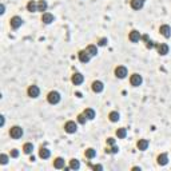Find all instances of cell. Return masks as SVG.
<instances>
[{
  "label": "cell",
  "instance_id": "d4e9b609",
  "mask_svg": "<svg viewBox=\"0 0 171 171\" xmlns=\"http://www.w3.org/2000/svg\"><path fill=\"white\" fill-rule=\"evenodd\" d=\"M84 155H86V158H88V159L95 158V157H96V150H94V148H87L86 152H84Z\"/></svg>",
  "mask_w": 171,
  "mask_h": 171
},
{
  "label": "cell",
  "instance_id": "2e32d148",
  "mask_svg": "<svg viewBox=\"0 0 171 171\" xmlns=\"http://www.w3.org/2000/svg\"><path fill=\"white\" fill-rule=\"evenodd\" d=\"M157 160H158V164H159V166H166V164L169 163V155H167V154H160V155H158Z\"/></svg>",
  "mask_w": 171,
  "mask_h": 171
},
{
  "label": "cell",
  "instance_id": "8fae6325",
  "mask_svg": "<svg viewBox=\"0 0 171 171\" xmlns=\"http://www.w3.org/2000/svg\"><path fill=\"white\" fill-rule=\"evenodd\" d=\"M140 38H142V35H140V32L136 31V29H133V31L130 32V35H128V39H130V41H133V43L139 41Z\"/></svg>",
  "mask_w": 171,
  "mask_h": 171
},
{
  "label": "cell",
  "instance_id": "cb8c5ba5",
  "mask_svg": "<svg viewBox=\"0 0 171 171\" xmlns=\"http://www.w3.org/2000/svg\"><path fill=\"white\" fill-rule=\"evenodd\" d=\"M86 115V118L88 119V121H92V119L95 118V111L92 110V108H86L84 110V112H83Z\"/></svg>",
  "mask_w": 171,
  "mask_h": 171
},
{
  "label": "cell",
  "instance_id": "277c9868",
  "mask_svg": "<svg viewBox=\"0 0 171 171\" xmlns=\"http://www.w3.org/2000/svg\"><path fill=\"white\" fill-rule=\"evenodd\" d=\"M130 83H131V86L133 87H139L143 83V79H142V76H140L139 74H133L131 75V78H130Z\"/></svg>",
  "mask_w": 171,
  "mask_h": 171
},
{
  "label": "cell",
  "instance_id": "7402d4cb",
  "mask_svg": "<svg viewBox=\"0 0 171 171\" xmlns=\"http://www.w3.org/2000/svg\"><path fill=\"white\" fill-rule=\"evenodd\" d=\"M108 118H110V121L111 122H118L119 119H121V115H119V112L118 111H111V112L108 114Z\"/></svg>",
  "mask_w": 171,
  "mask_h": 171
},
{
  "label": "cell",
  "instance_id": "ba28073f",
  "mask_svg": "<svg viewBox=\"0 0 171 171\" xmlns=\"http://www.w3.org/2000/svg\"><path fill=\"white\" fill-rule=\"evenodd\" d=\"M78 58H79V60L82 63H88L91 60V56H90V53L87 52L86 50H82L79 51V53H78Z\"/></svg>",
  "mask_w": 171,
  "mask_h": 171
},
{
  "label": "cell",
  "instance_id": "4fadbf2b",
  "mask_svg": "<svg viewBox=\"0 0 171 171\" xmlns=\"http://www.w3.org/2000/svg\"><path fill=\"white\" fill-rule=\"evenodd\" d=\"M157 50H158V53L159 55H162V56H164V55H167L169 53V46L167 44H164V43H160V44H157Z\"/></svg>",
  "mask_w": 171,
  "mask_h": 171
},
{
  "label": "cell",
  "instance_id": "1f68e13d",
  "mask_svg": "<svg viewBox=\"0 0 171 171\" xmlns=\"http://www.w3.org/2000/svg\"><path fill=\"white\" fill-rule=\"evenodd\" d=\"M146 47L151 50V48H154V47H157V44H155L154 41H151V40H147V41H146Z\"/></svg>",
  "mask_w": 171,
  "mask_h": 171
},
{
  "label": "cell",
  "instance_id": "30bf717a",
  "mask_svg": "<svg viewBox=\"0 0 171 171\" xmlns=\"http://www.w3.org/2000/svg\"><path fill=\"white\" fill-rule=\"evenodd\" d=\"M83 80H84V76H83V75L80 74V72H75V74L72 75V78H71V82H72L75 86L82 84Z\"/></svg>",
  "mask_w": 171,
  "mask_h": 171
},
{
  "label": "cell",
  "instance_id": "74e56055",
  "mask_svg": "<svg viewBox=\"0 0 171 171\" xmlns=\"http://www.w3.org/2000/svg\"><path fill=\"white\" fill-rule=\"evenodd\" d=\"M4 121H5V119H4V116H0V126H4Z\"/></svg>",
  "mask_w": 171,
  "mask_h": 171
},
{
  "label": "cell",
  "instance_id": "f35d334b",
  "mask_svg": "<svg viewBox=\"0 0 171 171\" xmlns=\"http://www.w3.org/2000/svg\"><path fill=\"white\" fill-rule=\"evenodd\" d=\"M133 170H134V171H138V170L140 171V167H133Z\"/></svg>",
  "mask_w": 171,
  "mask_h": 171
},
{
  "label": "cell",
  "instance_id": "603a6c76",
  "mask_svg": "<svg viewBox=\"0 0 171 171\" xmlns=\"http://www.w3.org/2000/svg\"><path fill=\"white\" fill-rule=\"evenodd\" d=\"M32 151H34V145L32 143H26L24 146H23V152L27 155L32 154Z\"/></svg>",
  "mask_w": 171,
  "mask_h": 171
},
{
  "label": "cell",
  "instance_id": "7c38bea8",
  "mask_svg": "<svg viewBox=\"0 0 171 171\" xmlns=\"http://www.w3.org/2000/svg\"><path fill=\"white\" fill-rule=\"evenodd\" d=\"M131 4V8L135 11H139L143 8V5H145V0H131L130 2Z\"/></svg>",
  "mask_w": 171,
  "mask_h": 171
},
{
  "label": "cell",
  "instance_id": "5bb4252c",
  "mask_svg": "<svg viewBox=\"0 0 171 171\" xmlns=\"http://www.w3.org/2000/svg\"><path fill=\"white\" fill-rule=\"evenodd\" d=\"M104 90V84L100 82V80H95V82H92V91L99 94V92H102Z\"/></svg>",
  "mask_w": 171,
  "mask_h": 171
},
{
  "label": "cell",
  "instance_id": "8992f818",
  "mask_svg": "<svg viewBox=\"0 0 171 171\" xmlns=\"http://www.w3.org/2000/svg\"><path fill=\"white\" fill-rule=\"evenodd\" d=\"M27 94H28L29 98H34V99H35V98L39 96V94H40V90H39L38 86L32 84V86L28 87V90H27Z\"/></svg>",
  "mask_w": 171,
  "mask_h": 171
},
{
  "label": "cell",
  "instance_id": "83f0119b",
  "mask_svg": "<svg viewBox=\"0 0 171 171\" xmlns=\"http://www.w3.org/2000/svg\"><path fill=\"white\" fill-rule=\"evenodd\" d=\"M70 167H71V170H79V167H80L79 160H78V159H71L70 160Z\"/></svg>",
  "mask_w": 171,
  "mask_h": 171
},
{
  "label": "cell",
  "instance_id": "d6986e66",
  "mask_svg": "<svg viewBox=\"0 0 171 171\" xmlns=\"http://www.w3.org/2000/svg\"><path fill=\"white\" fill-rule=\"evenodd\" d=\"M53 167H55V169H64V159L63 158H56L55 160H53Z\"/></svg>",
  "mask_w": 171,
  "mask_h": 171
},
{
  "label": "cell",
  "instance_id": "d590c367",
  "mask_svg": "<svg viewBox=\"0 0 171 171\" xmlns=\"http://www.w3.org/2000/svg\"><path fill=\"white\" fill-rule=\"evenodd\" d=\"M92 169L94 170H103V167H102L100 164H95V166H92Z\"/></svg>",
  "mask_w": 171,
  "mask_h": 171
},
{
  "label": "cell",
  "instance_id": "e0dca14e",
  "mask_svg": "<svg viewBox=\"0 0 171 171\" xmlns=\"http://www.w3.org/2000/svg\"><path fill=\"white\" fill-rule=\"evenodd\" d=\"M136 147L140 150V151H146L147 147H148V140L147 139H139L136 143Z\"/></svg>",
  "mask_w": 171,
  "mask_h": 171
},
{
  "label": "cell",
  "instance_id": "9a60e30c",
  "mask_svg": "<svg viewBox=\"0 0 171 171\" xmlns=\"http://www.w3.org/2000/svg\"><path fill=\"white\" fill-rule=\"evenodd\" d=\"M55 20V17H53L52 14L50 12H44L43 15H41V22L44 23V24H51V23Z\"/></svg>",
  "mask_w": 171,
  "mask_h": 171
},
{
  "label": "cell",
  "instance_id": "f546056e",
  "mask_svg": "<svg viewBox=\"0 0 171 171\" xmlns=\"http://www.w3.org/2000/svg\"><path fill=\"white\" fill-rule=\"evenodd\" d=\"M106 152H108V154H116V152H119V147H116L114 145V146H111V148H107Z\"/></svg>",
  "mask_w": 171,
  "mask_h": 171
},
{
  "label": "cell",
  "instance_id": "e575fe53",
  "mask_svg": "<svg viewBox=\"0 0 171 171\" xmlns=\"http://www.w3.org/2000/svg\"><path fill=\"white\" fill-rule=\"evenodd\" d=\"M107 145L114 146V145H115V139H114V138H108V139H107Z\"/></svg>",
  "mask_w": 171,
  "mask_h": 171
},
{
  "label": "cell",
  "instance_id": "8d00e7d4",
  "mask_svg": "<svg viewBox=\"0 0 171 171\" xmlns=\"http://www.w3.org/2000/svg\"><path fill=\"white\" fill-rule=\"evenodd\" d=\"M5 12V7H4V4H2L0 5V14H4Z\"/></svg>",
  "mask_w": 171,
  "mask_h": 171
},
{
  "label": "cell",
  "instance_id": "4dcf8cb0",
  "mask_svg": "<svg viewBox=\"0 0 171 171\" xmlns=\"http://www.w3.org/2000/svg\"><path fill=\"white\" fill-rule=\"evenodd\" d=\"M0 163H2V164H7L8 163V157L5 154L0 155Z\"/></svg>",
  "mask_w": 171,
  "mask_h": 171
},
{
  "label": "cell",
  "instance_id": "836d02e7",
  "mask_svg": "<svg viewBox=\"0 0 171 171\" xmlns=\"http://www.w3.org/2000/svg\"><path fill=\"white\" fill-rule=\"evenodd\" d=\"M11 157H12V158H17V157H19V151H17L16 148L11 150Z\"/></svg>",
  "mask_w": 171,
  "mask_h": 171
},
{
  "label": "cell",
  "instance_id": "ac0fdd59",
  "mask_svg": "<svg viewBox=\"0 0 171 171\" xmlns=\"http://www.w3.org/2000/svg\"><path fill=\"white\" fill-rule=\"evenodd\" d=\"M39 157L41 159H48L51 157V151L48 148H46V147H41L40 151H39Z\"/></svg>",
  "mask_w": 171,
  "mask_h": 171
},
{
  "label": "cell",
  "instance_id": "9c48e42d",
  "mask_svg": "<svg viewBox=\"0 0 171 171\" xmlns=\"http://www.w3.org/2000/svg\"><path fill=\"white\" fill-rule=\"evenodd\" d=\"M11 27H12L14 29H17L19 27H22L23 24V19L20 16H14V17H11Z\"/></svg>",
  "mask_w": 171,
  "mask_h": 171
},
{
  "label": "cell",
  "instance_id": "5b68a950",
  "mask_svg": "<svg viewBox=\"0 0 171 171\" xmlns=\"http://www.w3.org/2000/svg\"><path fill=\"white\" fill-rule=\"evenodd\" d=\"M127 68L124 67V66H118V67L115 68V76L119 78V79H124L126 76H127Z\"/></svg>",
  "mask_w": 171,
  "mask_h": 171
},
{
  "label": "cell",
  "instance_id": "52a82bcc",
  "mask_svg": "<svg viewBox=\"0 0 171 171\" xmlns=\"http://www.w3.org/2000/svg\"><path fill=\"white\" fill-rule=\"evenodd\" d=\"M159 32H160V35L163 38H166V39L171 38V27L169 24H163L159 27Z\"/></svg>",
  "mask_w": 171,
  "mask_h": 171
},
{
  "label": "cell",
  "instance_id": "6da1fadb",
  "mask_svg": "<svg viewBox=\"0 0 171 171\" xmlns=\"http://www.w3.org/2000/svg\"><path fill=\"white\" fill-rule=\"evenodd\" d=\"M60 94H59L58 91H51L48 95H47V100H48L50 104H58L59 102H60Z\"/></svg>",
  "mask_w": 171,
  "mask_h": 171
},
{
  "label": "cell",
  "instance_id": "4316f807",
  "mask_svg": "<svg viewBox=\"0 0 171 171\" xmlns=\"http://www.w3.org/2000/svg\"><path fill=\"white\" fill-rule=\"evenodd\" d=\"M47 10V2L46 0H39L38 2V11L43 12V11Z\"/></svg>",
  "mask_w": 171,
  "mask_h": 171
},
{
  "label": "cell",
  "instance_id": "3957f363",
  "mask_svg": "<svg viewBox=\"0 0 171 171\" xmlns=\"http://www.w3.org/2000/svg\"><path fill=\"white\" fill-rule=\"evenodd\" d=\"M76 130H78V124L75 122H72V121H68L64 124V131L67 134H75V133H76Z\"/></svg>",
  "mask_w": 171,
  "mask_h": 171
},
{
  "label": "cell",
  "instance_id": "ffe728a7",
  "mask_svg": "<svg viewBox=\"0 0 171 171\" xmlns=\"http://www.w3.org/2000/svg\"><path fill=\"white\" fill-rule=\"evenodd\" d=\"M27 10H28L29 12H38V3L34 2V0L28 2V4H27Z\"/></svg>",
  "mask_w": 171,
  "mask_h": 171
},
{
  "label": "cell",
  "instance_id": "44dd1931",
  "mask_svg": "<svg viewBox=\"0 0 171 171\" xmlns=\"http://www.w3.org/2000/svg\"><path fill=\"white\" fill-rule=\"evenodd\" d=\"M86 51L90 53V56H91V58H92V56H96L98 55V48H96V46H94V44H90V46L86 48Z\"/></svg>",
  "mask_w": 171,
  "mask_h": 171
},
{
  "label": "cell",
  "instance_id": "f1b7e54d",
  "mask_svg": "<svg viewBox=\"0 0 171 171\" xmlns=\"http://www.w3.org/2000/svg\"><path fill=\"white\" fill-rule=\"evenodd\" d=\"M87 121H88V119L86 118L84 114H79V115H78V122H79L80 124H86Z\"/></svg>",
  "mask_w": 171,
  "mask_h": 171
},
{
  "label": "cell",
  "instance_id": "484cf974",
  "mask_svg": "<svg viewBox=\"0 0 171 171\" xmlns=\"http://www.w3.org/2000/svg\"><path fill=\"white\" fill-rule=\"evenodd\" d=\"M126 135H127V130H126L124 127L118 128V130H116V136H118L119 139H124Z\"/></svg>",
  "mask_w": 171,
  "mask_h": 171
},
{
  "label": "cell",
  "instance_id": "d6a6232c",
  "mask_svg": "<svg viewBox=\"0 0 171 171\" xmlns=\"http://www.w3.org/2000/svg\"><path fill=\"white\" fill-rule=\"evenodd\" d=\"M107 43H108V40H107V38H102L100 40L98 41V44H99V46H102V47H104Z\"/></svg>",
  "mask_w": 171,
  "mask_h": 171
},
{
  "label": "cell",
  "instance_id": "7a4b0ae2",
  "mask_svg": "<svg viewBox=\"0 0 171 171\" xmlns=\"http://www.w3.org/2000/svg\"><path fill=\"white\" fill-rule=\"evenodd\" d=\"M10 135L12 139H19V138L23 136V128L20 126H14L10 130Z\"/></svg>",
  "mask_w": 171,
  "mask_h": 171
}]
</instances>
